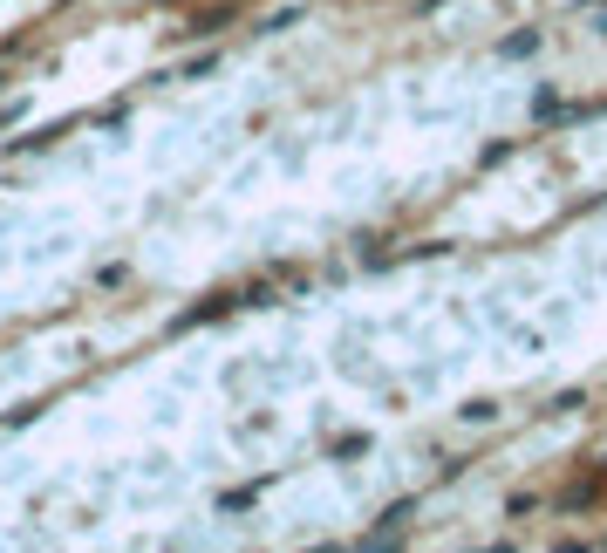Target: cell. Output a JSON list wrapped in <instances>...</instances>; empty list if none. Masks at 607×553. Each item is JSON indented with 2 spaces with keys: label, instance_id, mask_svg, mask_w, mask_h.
<instances>
[{
  "label": "cell",
  "instance_id": "1",
  "mask_svg": "<svg viewBox=\"0 0 607 553\" xmlns=\"http://www.w3.org/2000/svg\"><path fill=\"white\" fill-rule=\"evenodd\" d=\"M403 526H410V506H389V519H382V533H376V540H396ZM376 540H369V547H376Z\"/></svg>",
  "mask_w": 607,
  "mask_h": 553
}]
</instances>
